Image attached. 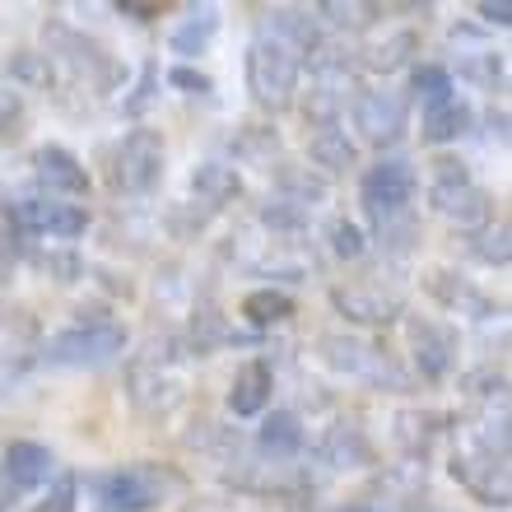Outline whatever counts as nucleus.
Instances as JSON below:
<instances>
[{
	"mask_svg": "<svg viewBox=\"0 0 512 512\" xmlns=\"http://www.w3.org/2000/svg\"><path fill=\"white\" fill-rule=\"evenodd\" d=\"M298 70H303L298 52L289 42L275 38V33H266V38H256L252 47H247V84H252V98L266 112H280L294 103Z\"/></svg>",
	"mask_w": 512,
	"mask_h": 512,
	"instance_id": "1",
	"label": "nucleus"
},
{
	"mask_svg": "<svg viewBox=\"0 0 512 512\" xmlns=\"http://www.w3.org/2000/svg\"><path fill=\"white\" fill-rule=\"evenodd\" d=\"M159 177H163V135L149 131V126L126 131V140L112 154V187L126 191V196H145V191L159 187Z\"/></svg>",
	"mask_w": 512,
	"mask_h": 512,
	"instance_id": "2",
	"label": "nucleus"
},
{
	"mask_svg": "<svg viewBox=\"0 0 512 512\" xmlns=\"http://www.w3.org/2000/svg\"><path fill=\"white\" fill-rule=\"evenodd\" d=\"M173 489H182V480L173 471H163V466H126V471L103 475L98 494L108 499L112 512H149L159 508Z\"/></svg>",
	"mask_w": 512,
	"mask_h": 512,
	"instance_id": "3",
	"label": "nucleus"
},
{
	"mask_svg": "<svg viewBox=\"0 0 512 512\" xmlns=\"http://www.w3.org/2000/svg\"><path fill=\"white\" fill-rule=\"evenodd\" d=\"M429 201H433V210H438V215L457 219V224H466V229L485 224L489 210H494L485 191L466 177V168H457V159H438V168H433Z\"/></svg>",
	"mask_w": 512,
	"mask_h": 512,
	"instance_id": "4",
	"label": "nucleus"
},
{
	"mask_svg": "<svg viewBox=\"0 0 512 512\" xmlns=\"http://www.w3.org/2000/svg\"><path fill=\"white\" fill-rule=\"evenodd\" d=\"M126 350V331L117 322H89V326H70L52 340V364H70V368H98L117 359Z\"/></svg>",
	"mask_w": 512,
	"mask_h": 512,
	"instance_id": "5",
	"label": "nucleus"
},
{
	"mask_svg": "<svg viewBox=\"0 0 512 512\" xmlns=\"http://www.w3.org/2000/svg\"><path fill=\"white\" fill-rule=\"evenodd\" d=\"M359 196H364V210L378 224H387V219H396L405 210V205L415 201V168L405 159H382L373 163L364 173V187H359Z\"/></svg>",
	"mask_w": 512,
	"mask_h": 512,
	"instance_id": "6",
	"label": "nucleus"
},
{
	"mask_svg": "<svg viewBox=\"0 0 512 512\" xmlns=\"http://www.w3.org/2000/svg\"><path fill=\"white\" fill-rule=\"evenodd\" d=\"M354 126L368 145H396L405 131V98L396 89H368L354 103Z\"/></svg>",
	"mask_w": 512,
	"mask_h": 512,
	"instance_id": "7",
	"label": "nucleus"
},
{
	"mask_svg": "<svg viewBox=\"0 0 512 512\" xmlns=\"http://www.w3.org/2000/svg\"><path fill=\"white\" fill-rule=\"evenodd\" d=\"M10 219L24 229L47 233V238H80L89 229V215L70 201H19L10 205Z\"/></svg>",
	"mask_w": 512,
	"mask_h": 512,
	"instance_id": "8",
	"label": "nucleus"
},
{
	"mask_svg": "<svg viewBox=\"0 0 512 512\" xmlns=\"http://www.w3.org/2000/svg\"><path fill=\"white\" fill-rule=\"evenodd\" d=\"M33 173L52 196H84L89 191V173L66 145H42L33 154Z\"/></svg>",
	"mask_w": 512,
	"mask_h": 512,
	"instance_id": "9",
	"label": "nucleus"
},
{
	"mask_svg": "<svg viewBox=\"0 0 512 512\" xmlns=\"http://www.w3.org/2000/svg\"><path fill=\"white\" fill-rule=\"evenodd\" d=\"M410 345H415V364L424 378H447L452 359H457V336L438 322H410Z\"/></svg>",
	"mask_w": 512,
	"mask_h": 512,
	"instance_id": "10",
	"label": "nucleus"
},
{
	"mask_svg": "<svg viewBox=\"0 0 512 512\" xmlns=\"http://www.w3.org/2000/svg\"><path fill=\"white\" fill-rule=\"evenodd\" d=\"M56 471V457L52 447L42 443H10V452H5V485L10 489H38L47 485Z\"/></svg>",
	"mask_w": 512,
	"mask_h": 512,
	"instance_id": "11",
	"label": "nucleus"
},
{
	"mask_svg": "<svg viewBox=\"0 0 512 512\" xmlns=\"http://www.w3.org/2000/svg\"><path fill=\"white\" fill-rule=\"evenodd\" d=\"M270 368L266 364H247L238 378H233V387H229V410L238 419H252V415H261L266 410V401H270Z\"/></svg>",
	"mask_w": 512,
	"mask_h": 512,
	"instance_id": "12",
	"label": "nucleus"
},
{
	"mask_svg": "<svg viewBox=\"0 0 512 512\" xmlns=\"http://www.w3.org/2000/svg\"><path fill=\"white\" fill-rule=\"evenodd\" d=\"M466 126H471V108L457 103V98H447L438 108H424V126L419 131H424V145H447V140H461Z\"/></svg>",
	"mask_w": 512,
	"mask_h": 512,
	"instance_id": "13",
	"label": "nucleus"
},
{
	"mask_svg": "<svg viewBox=\"0 0 512 512\" xmlns=\"http://www.w3.org/2000/svg\"><path fill=\"white\" fill-rule=\"evenodd\" d=\"M308 159L317 163L322 173H345V168L354 163V145H350V135L336 131V126H322V131L312 135Z\"/></svg>",
	"mask_w": 512,
	"mask_h": 512,
	"instance_id": "14",
	"label": "nucleus"
},
{
	"mask_svg": "<svg viewBox=\"0 0 512 512\" xmlns=\"http://www.w3.org/2000/svg\"><path fill=\"white\" fill-rule=\"evenodd\" d=\"M261 447L275 452V457H294L298 447H303V419H298L294 410L266 415V424H261Z\"/></svg>",
	"mask_w": 512,
	"mask_h": 512,
	"instance_id": "15",
	"label": "nucleus"
},
{
	"mask_svg": "<svg viewBox=\"0 0 512 512\" xmlns=\"http://www.w3.org/2000/svg\"><path fill=\"white\" fill-rule=\"evenodd\" d=\"M191 187H196V196H201V201L224 205V201H233V196L243 191V177L233 173L229 163H201V168H196V177H191Z\"/></svg>",
	"mask_w": 512,
	"mask_h": 512,
	"instance_id": "16",
	"label": "nucleus"
},
{
	"mask_svg": "<svg viewBox=\"0 0 512 512\" xmlns=\"http://www.w3.org/2000/svg\"><path fill=\"white\" fill-rule=\"evenodd\" d=\"M294 312H298L294 298L280 294V289H256V294L243 298V317L252 326H280V322H289Z\"/></svg>",
	"mask_w": 512,
	"mask_h": 512,
	"instance_id": "17",
	"label": "nucleus"
},
{
	"mask_svg": "<svg viewBox=\"0 0 512 512\" xmlns=\"http://www.w3.org/2000/svg\"><path fill=\"white\" fill-rule=\"evenodd\" d=\"M326 461H336V466H368L373 461V443H368L359 429H331L326 433Z\"/></svg>",
	"mask_w": 512,
	"mask_h": 512,
	"instance_id": "18",
	"label": "nucleus"
},
{
	"mask_svg": "<svg viewBox=\"0 0 512 512\" xmlns=\"http://www.w3.org/2000/svg\"><path fill=\"white\" fill-rule=\"evenodd\" d=\"M215 28H219V10H196L187 24L173 33V52H182V56L205 52V42L215 38Z\"/></svg>",
	"mask_w": 512,
	"mask_h": 512,
	"instance_id": "19",
	"label": "nucleus"
},
{
	"mask_svg": "<svg viewBox=\"0 0 512 512\" xmlns=\"http://www.w3.org/2000/svg\"><path fill=\"white\" fill-rule=\"evenodd\" d=\"M410 89H415V98L424 108H438L447 98H457L452 94V75H447L443 66H415L410 70Z\"/></svg>",
	"mask_w": 512,
	"mask_h": 512,
	"instance_id": "20",
	"label": "nucleus"
},
{
	"mask_svg": "<svg viewBox=\"0 0 512 512\" xmlns=\"http://www.w3.org/2000/svg\"><path fill=\"white\" fill-rule=\"evenodd\" d=\"M433 294L447 298V303H457V308H461V303H471L475 317H489V312H494V303H489L480 289H471V284H452V275H447V270H433Z\"/></svg>",
	"mask_w": 512,
	"mask_h": 512,
	"instance_id": "21",
	"label": "nucleus"
},
{
	"mask_svg": "<svg viewBox=\"0 0 512 512\" xmlns=\"http://www.w3.org/2000/svg\"><path fill=\"white\" fill-rule=\"evenodd\" d=\"M461 75L466 80H475L480 89H503V61L494 52H475L461 61Z\"/></svg>",
	"mask_w": 512,
	"mask_h": 512,
	"instance_id": "22",
	"label": "nucleus"
},
{
	"mask_svg": "<svg viewBox=\"0 0 512 512\" xmlns=\"http://www.w3.org/2000/svg\"><path fill=\"white\" fill-rule=\"evenodd\" d=\"M471 247L480 256H485L489 266H508L512 261V243H508V224H499V229H485V233H475Z\"/></svg>",
	"mask_w": 512,
	"mask_h": 512,
	"instance_id": "23",
	"label": "nucleus"
},
{
	"mask_svg": "<svg viewBox=\"0 0 512 512\" xmlns=\"http://www.w3.org/2000/svg\"><path fill=\"white\" fill-rule=\"evenodd\" d=\"M410 47H415V33H396V38H387L382 47L368 52V66L373 70H396L401 61H410Z\"/></svg>",
	"mask_w": 512,
	"mask_h": 512,
	"instance_id": "24",
	"label": "nucleus"
},
{
	"mask_svg": "<svg viewBox=\"0 0 512 512\" xmlns=\"http://www.w3.org/2000/svg\"><path fill=\"white\" fill-rule=\"evenodd\" d=\"M364 247H368V238L359 224H350V219H336V224H331V252L336 256L354 261V256H364Z\"/></svg>",
	"mask_w": 512,
	"mask_h": 512,
	"instance_id": "25",
	"label": "nucleus"
},
{
	"mask_svg": "<svg viewBox=\"0 0 512 512\" xmlns=\"http://www.w3.org/2000/svg\"><path fill=\"white\" fill-rule=\"evenodd\" d=\"M75 489H80V480H75V475H61L52 485V494H47L33 512H75Z\"/></svg>",
	"mask_w": 512,
	"mask_h": 512,
	"instance_id": "26",
	"label": "nucleus"
},
{
	"mask_svg": "<svg viewBox=\"0 0 512 512\" xmlns=\"http://www.w3.org/2000/svg\"><path fill=\"white\" fill-rule=\"evenodd\" d=\"M38 266L56 270V280H80L84 275V261L75 252H47V256H38Z\"/></svg>",
	"mask_w": 512,
	"mask_h": 512,
	"instance_id": "27",
	"label": "nucleus"
},
{
	"mask_svg": "<svg viewBox=\"0 0 512 512\" xmlns=\"http://www.w3.org/2000/svg\"><path fill=\"white\" fill-rule=\"evenodd\" d=\"M168 84L173 89H182V94H210L215 84H210V75H201V70H191V66H173L168 70Z\"/></svg>",
	"mask_w": 512,
	"mask_h": 512,
	"instance_id": "28",
	"label": "nucleus"
},
{
	"mask_svg": "<svg viewBox=\"0 0 512 512\" xmlns=\"http://www.w3.org/2000/svg\"><path fill=\"white\" fill-rule=\"evenodd\" d=\"M154 84H159V70L145 66V70H140V89L126 98V112H131V117H140V112L149 108V98H154Z\"/></svg>",
	"mask_w": 512,
	"mask_h": 512,
	"instance_id": "29",
	"label": "nucleus"
},
{
	"mask_svg": "<svg viewBox=\"0 0 512 512\" xmlns=\"http://www.w3.org/2000/svg\"><path fill=\"white\" fill-rule=\"evenodd\" d=\"M117 14H131V19H159L163 14V5H154V0H122V5H117Z\"/></svg>",
	"mask_w": 512,
	"mask_h": 512,
	"instance_id": "30",
	"label": "nucleus"
},
{
	"mask_svg": "<svg viewBox=\"0 0 512 512\" xmlns=\"http://www.w3.org/2000/svg\"><path fill=\"white\" fill-rule=\"evenodd\" d=\"M480 14H485V24H499V28L512 24V5H508V0H485V5H480Z\"/></svg>",
	"mask_w": 512,
	"mask_h": 512,
	"instance_id": "31",
	"label": "nucleus"
},
{
	"mask_svg": "<svg viewBox=\"0 0 512 512\" xmlns=\"http://www.w3.org/2000/svg\"><path fill=\"white\" fill-rule=\"evenodd\" d=\"M10 503H14V489L0 480V512H10Z\"/></svg>",
	"mask_w": 512,
	"mask_h": 512,
	"instance_id": "32",
	"label": "nucleus"
},
{
	"mask_svg": "<svg viewBox=\"0 0 512 512\" xmlns=\"http://www.w3.org/2000/svg\"><path fill=\"white\" fill-rule=\"evenodd\" d=\"M340 512H378V508H368V503H354V508H340Z\"/></svg>",
	"mask_w": 512,
	"mask_h": 512,
	"instance_id": "33",
	"label": "nucleus"
}]
</instances>
